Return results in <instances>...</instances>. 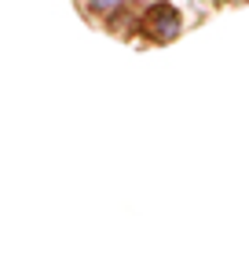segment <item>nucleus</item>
Instances as JSON below:
<instances>
[{
    "label": "nucleus",
    "instance_id": "f03ea898",
    "mask_svg": "<svg viewBox=\"0 0 249 256\" xmlns=\"http://www.w3.org/2000/svg\"><path fill=\"white\" fill-rule=\"evenodd\" d=\"M85 8L92 11L96 18H103V22H114L121 11L128 8V0H85Z\"/></svg>",
    "mask_w": 249,
    "mask_h": 256
},
{
    "label": "nucleus",
    "instance_id": "f257e3e1",
    "mask_svg": "<svg viewBox=\"0 0 249 256\" xmlns=\"http://www.w3.org/2000/svg\"><path fill=\"white\" fill-rule=\"evenodd\" d=\"M180 30H183V18H180V11H176L169 0H154L143 15H139V33L150 37L154 44L176 40V37H180Z\"/></svg>",
    "mask_w": 249,
    "mask_h": 256
}]
</instances>
